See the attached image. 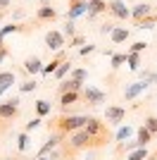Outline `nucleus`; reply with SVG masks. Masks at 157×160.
Listing matches in <instances>:
<instances>
[{
    "label": "nucleus",
    "mask_w": 157,
    "mask_h": 160,
    "mask_svg": "<svg viewBox=\"0 0 157 160\" xmlns=\"http://www.w3.org/2000/svg\"><path fill=\"white\" fill-rule=\"evenodd\" d=\"M150 86V81H145V79H140V81H133V84H129L126 86V91H124V98L126 100H133V98H138V96L143 93L145 88Z\"/></svg>",
    "instance_id": "7"
},
{
    "label": "nucleus",
    "mask_w": 157,
    "mask_h": 160,
    "mask_svg": "<svg viewBox=\"0 0 157 160\" xmlns=\"http://www.w3.org/2000/svg\"><path fill=\"white\" fill-rule=\"evenodd\" d=\"M69 72H72V62H69V60H64L62 65L57 67V69H55V79H57V81L67 79V74H69Z\"/></svg>",
    "instance_id": "23"
},
{
    "label": "nucleus",
    "mask_w": 157,
    "mask_h": 160,
    "mask_svg": "<svg viewBox=\"0 0 157 160\" xmlns=\"http://www.w3.org/2000/svg\"><path fill=\"white\" fill-rule=\"evenodd\" d=\"M91 53H95V46H93V43H86V46L81 48V55L86 58V55H91Z\"/></svg>",
    "instance_id": "37"
},
{
    "label": "nucleus",
    "mask_w": 157,
    "mask_h": 160,
    "mask_svg": "<svg viewBox=\"0 0 157 160\" xmlns=\"http://www.w3.org/2000/svg\"><path fill=\"white\" fill-rule=\"evenodd\" d=\"M148 14H152V5L150 2H138V5H133V10H131L129 17H133L136 22H140L143 17H148Z\"/></svg>",
    "instance_id": "12"
},
{
    "label": "nucleus",
    "mask_w": 157,
    "mask_h": 160,
    "mask_svg": "<svg viewBox=\"0 0 157 160\" xmlns=\"http://www.w3.org/2000/svg\"><path fill=\"white\" fill-rule=\"evenodd\" d=\"M150 139H152V134L148 132L145 127H140V129H138V134H136V146H138V148L148 146V143H150Z\"/></svg>",
    "instance_id": "20"
},
{
    "label": "nucleus",
    "mask_w": 157,
    "mask_h": 160,
    "mask_svg": "<svg viewBox=\"0 0 157 160\" xmlns=\"http://www.w3.org/2000/svg\"><path fill=\"white\" fill-rule=\"evenodd\" d=\"M107 12H112L117 19H126L131 14V7H126L124 0H110V2H107Z\"/></svg>",
    "instance_id": "6"
},
{
    "label": "nucleus",
    "mask_w": 157,
    "mask_h": 160,
    "mask_svg": "<svg viewBox=\"0 0 157 160\" xmlns=\"http://www.w3.org/2000/svg\"><path fill=\"white\" fill-rule=\"evenodd\" d=\"M152 136H157V117H145V124H143Z\"/></svg>",
    "instance_id": "31"
},
{
    "label": "nucleus",
    "mask_w": 157,
    "mask_h": 160,
    "mask_svg": "<svg viewBox=\"0 0 157 160\" xmlns=\"http://www.w3.org/2000/svg\"><path fill=\"white\" fill-rule=\"evenodd\" d=\"M145 48H148V43H145V41H136V43L131 46V50H129V53H143Z\"/></svg>",
    "instance_id": "34"
},
{
    "label": "nucleus",
    "mask_w": 157,
    "mask_h": 160,
    "mask_svg": "<svg viewBox=\"0 0 157 160\" xmlns=\"http://www.w3.org/2000/svg\"><path fill=\"white\" fill-rule=\"evenodd\" d=\"M24 14H26V10H24V7H17V10L12 12V19H21Z\"/></svg>",
    "instance_id": "38"
},
{
    "label": "nucleus",
    "mask_w": 157,
    "mask_h": 160,
    "mask_svg": "<svg viewBox=\"0 0 157 160\" xmlns=\"http://www.w3.org/2000/svg\"><path fill=\"white\" fill-rule=\"evenodd\" d=\"M69 2H78V0H69Z\"/></svg>",
    "instance_id": "45"
},
{
    "label": "nucleus",
    "mask_w": 157,
    "mask_h": 160,
    "mask_svg": "<svg viewBox=\"0 0 157 160\" xmlns=\"http://www.w3.org/2000/svg\"><path fill=\"white\" fill-rule=\"evenodd\" d=\"M17 148H19V151H21V153H24V151H26V148H29V134H19V139H17Z\"/></svg>",
    "instance_id": "32"
},
{
    "label": "nucleus",
    "mask_w": 157,
    "mask_h": 160,
    "mask_svg": "<svg viewBox=\"0 0 157 160\" xmlns=\"http://www.w3.org/2000/svg\"><path fill=\"white\" fill-rule=\"evenodd\" d=\"M124 62H126V55H112V69H119Z\"/></svg>",
    "instance_id": "33"
},
{
    "label": "nucleus",
    "mask_w": 157,
    "mask_h": 160,
    "mask_svg": "<svg viewBox=\"0 0 157 160\" xmlns=\"http://www.w3.org/2000/svg\"><path fill=\"white\" fill-rule=\"evenodd\" d=\"M0 48H5V43H2V38H0Z\"/></svg>",
    "instance_id": "44"
},
{
    "label": "nucleus",
    "mask_w": 157,
    "mask_h": 160,
    "mask_svg": "<svg viewBox=\"0 0 157 160\" xmlns=\"http://www.w3.org/2000/svg\"><path fill=\"white\" fill-rule=\"evenodd\" d=\"M5 160H12V158H5Z\"/></svg>",
    "instance_id": "46"
},
{
    "label": "nucleus",
    "mask_w": 157,
    "mask_h": 160,
    "mask_svg": "<svg viewBox=\"0 0 157 160\" xmlns=\"http://www.w3.org/2000/svg\"><path fill=\"white\" fill-rule=\"evenodd\" d=\"M78 100V91H64V93H59V105H62V110H69V105H74Z\"/></svg>",
    "instance_id": "18"
},
{
    "label": "nucleus",
    "mask_w": 157,
    "mask_h": 160,
    "mask_svg": "<svg viewBox=\"0 0 157 160\" xmlns=\"http://www.w3.org/2000/svg\"><path fill=\"white\" fill-rule=\"evenodd\" d=\"M19 115V105H12L10 100L0 103V122H12Z\"/></svg>",
    "instance_id": "9"
},
{
    "label": "nucleus",
    "mask_w": 157,
    "mask_h": 160,
    "mask_svg": "<svg viewBox=\"0 0 157 160\" xmlns=\"http://www.w3.org/2000/svg\"><path fill=\"white\" fill-rule=\"evenodd\" d=\"M83 129H86V134L93 139V148L107 143V139H110V134H107V124L100 122L98 117H88V122H86Z\"/></svg>",
    "instance_id": "2"
},
{
    "label": "nucleus",
    "mask_w": 157,
    "mask_h": 160,
    "mask_svg": "<svg viewBox=\"0 0 157 160\" xmlns=\"http://www.w3.org/2000/svg\"><path fill=\"white\" fill-rule=\"evenodd\" d=\"M64 33L72 38V36H76V24H74L72 19H67V27H64Z\"/></svg>",
    "instance_id": "35"
},
{
    "label": "nucleus",
    "mask_w": 157,
    "mask_h": 160,
    "mask_svg": "<svg viewBox=\"0 0 157 160\" xmlns=\"http://www.w3.org/2000/svg\"><path fill=\"white\" fill-rule=\"evenodd\" d=\"M62 139H64V134H59V132H57V134H52V136H48V141L40 146V151H38V158H40V155L52 153V151H55V148L62 143Z\"/></svg>",
    "instance_id": "10"
},
{
    "label": "nucleus",
    "mask_w": 157,
    "mask_h": 160,
    "mask_svg": "<svg viewBox=\"0 0 157 160\" xmlns=\"http://www.w3.org/2000/svg\"><path fill=\"white\" fill-rule=\"evenodd\" d=\"M40 69H43V62H40V58L31 55V58H26V60H24V72H29V74H38Z\"/></svg>",
    "instance_id": "17"
},
{
    "label": "nucleus",
    "mask_w": 157,
    "mask_h": 160,
    "mask_svg": "<svg viewBox=\"0 0 157 160\" xmlns=\"http://www.w3.org/2000/svg\"><path fill=\"white\" fill-rule=\"evenodd\" d=\"M105 98H107V96H105L100 88H95V86H86V88H83V100H86V105H100V103H105Z\"/></svg>",
    "instance_id": "5"
},
{
    "label": "nucleus",
    "mask_w": 157,
    "mask_h": 160,
    "mask_svg": "<svg viewBox=\"0 0 157 160\" xmlns=\"http://www.w3.org/2000/svg\"><path fill=\"white\" fill-rule=\"evenodd\" d=\"M7 100H10L12 105H19V103H21V98H19V96H10V98H7Z\"/></svg>",
    "instance_id": "41"
},
{
    "label": "nucleus",
    "mask_w": 157,
    "mask_h": 160,
    "mask_svg": "<svg viewBox=\"0 0 157 160\" xmlns=\"http://www.w3.org/2000/svg\"><path fill=\"white\" fill-rule=\"evenodd\" d=\"M131 134H133V129H131L129 124H126V127H121V129H119V132H117V136H114V141H117V143H124V141L129 139Z\"/></svg>",
    "instance_id": "27"
},
{
    "label": "nucleus",
    "mask_w": 157,
    "mask_h": 160,
    "mask_svg": "<svg viewBox=\"0 0 157 160\" xmlns=\"http://www.w3.org/2000/svg\"><path fill=\"white\" fill-rule=\"evenodd\" d=\"M69 79L86 84V79H88V69H81V67H76V69H72V72H69Z\"/></svg>",
    "instance_id": "25"
},
{
    "label": "nucleus",
    "mask_w": 157,
    "mask_h": 160,
    "mask_svg": "<svg viewBox=\"0 0 157 160\" xmlns=\"http://www.w3.org/2000/svg\"><path fill=\"white\" fill-rule=\"evenodd\" d=\"M38 127H40V117H36V120H31V122H26V134L33 132V129H38Z\"/></svg>",
    "instance_id": "36"
},
{
    "label": "nucleus",
    "mask_w": 157,
    "mask_h": 160,
    "mask_svg": "<svg viewBox=\"0 0 157 160\" xmlns=\"http://www.w3.org/2000/svg\"><path fill=\"white\" fill-rule=\"evenodd\" d=\"M105 120L112 122V124H121V122L126 120V110L119 105H110L107 110H105Z\"/></svg>",
    "instance_id": "8"
},
{
    "label": "nucleus",
    "mask_w": 157,
    "mask_h": 160,
    "mask_svg": "<svg viewBox=\"0 0 157 160\" xmlns=\"http://www.w3.org/2000/svg\"><path fill=\"white\" fill-rule=\"evenodd\" d=\"M7 55H10V53H7V48H0V62H2V60H5V58H7Z\"/></svg>",
    "instance_id": "42"
},
{
    "label": "nucleus",
    "mask_w": 157,
    "mask_h": 160,
    "mask_svg": "<svg viewBox=\"0 0 157 160\" xmlns=\"http://www.w3.org/2000/svg\"><path fill=\"white\" fill-rule=\"evenodd\" d=\"M0 96H2V91H0Z\"/></svg>",
    "instance_id": "47"
},
{
    "label": "nucleus",
    "mask_w": 157,
    "mask_h": 160,
    "mask_svg": "<svg viewBox=\"0 0 157 160\" xmlns=\"http://www.w3.org/2000/svg\"><path fill=\"white\" fill-rule=\"evenodd\" d=\"M67 60V55L62 53V50H59L57 55H55V60H50L48 62V65H43V69H40V74H45V77H50V74H55V69H57L59 65H62V62Z\"/></svg>",
    "instance_id": "13"
},
{
    "label": "nucleus",
    "mask_w": 157,
    "mask_h": 160,
    "mask_svg": "<svg viewBox=\"0 0 157 160\" xmlns=\"http://www.w3.org/2000/svg\"><path fill=\"white\" fill-rule=\"evenodd\" d=\"M81 81H74V79H62L59 81V86H57V91L59 93H64V91H81Z\"/></svg>",
    "instance_id": "19"
},
{
    "label": "nucleus",
    "mask_w": 157,
    "mask_h": 160,
    "mask_svg": "<svg viewBox=\"0 0 157 160\" xmlns=\"http://www.w3.org/2000/svg\"><path fill=\"white\" fill-rule=\"evenodd\" d=\"M12 84H14V72H0V91H2V93H5Z\"/></svg>",
    "instance_id": "22"
},
{
    "label": "nucleus",
    "mask_w": 157,
    "mask_h": 160,
    "mask_svg": "<svg viewBox=\"0 0 157 160\" xmlns=\"http://www.w3.org/2000/svg\"><path fill=\"white\" fill-rule=\"evenodd\" d=\"M36 88H38V84L31 79V81H24V84H19V93H33Z\"/></svg>",
    "instance_id": "30"
},
{
    "label": "nucleus",
    "mask_w": 157,
    "mask_h": 160,
    "mask_svg": "<svg viewBox=\"0 0 157 160\" xmlns=\"http://www.w3.org/2000/svg\"><path fill=\"white\" fill-rule=\"evenodd\" d=\"M36 160H50V158H48V155H40V158H36Z\"/></svg>",
    "instance_id": "43"
},
{
    "label": "nucleus",
    "mask_w": 157,
    "mask_h": 160,
    "mask_svg": "<svg viewBox=\"0 0 157 160\" xmlns=\"http://www.w3.org/2000/svg\"><path fill=\"white\" fill-rule=\"evenodd\" d=\"M112 29H114V24H110V22H107V24H102V27H100V33H112Z\"/></svg>",
    "instance_id": "39"
},
{
    "label": "nucleus",
    "mask_w": 157,
    "mask_h": 160,
    "mask_svg": "<svg viewBox=\"0 0 157 160\" xmlns=\"http://www.w3.org/2000/svg\"><path fill=\"white\" fill-rule=\"evenodd\" d=\"M126 62H129V69L138 72L140 69V53H126Z\"/></svg>",
    "instance_id": "24"
},
{
    "label": "nucleus",
    "mask_w": 157,
    "mask_h": 160,
    "mask_svg": "<svg viewBox=\"0 0 157 160\" xmlns=\"http://www.w3.org/2000/svg\"><path fill=\"white\" fill-rule=\"evenodd\" d=\"M50 103L48 100H36V112H38V117H45V115H50Z\"/></svg>",
    "instance_id": "26"
},
{
    "label": "nucleus",
    "mask_w": 157,
    "mask_h": 160,
    "mask_svg": "<svg viewBox=\"0 0 157 160\" xmlns=\"http://www.w3.org/2000/svg\"><path fill=\"white\" fill-rule=\"evenodd\" d=\"M45 46L50 48V50H55V53H59L62 48L67 46V41H64V33H59V31H48L45 33Z\"/></svg>",
    "instance_id": "4"
},
{
    "label": "nucleus",
    "mask_w": 157,
    "mask_h": 160,
    "mask_svg": "<svg viewBox=\"0 0 157 160\" xmlns=\"http://www.w3.org/2000/svg\"><path fill=\"white\" fill-rule=\"evenodd\" d=\"M129 36H131V31H129L126 27H114V29H112V33H110V38H112V43H114V46H119V43L129 41Z\"/></svg>",
    "instance_id": "16"
},
{
    "label": "nucleus",
    "mask_w": 157,
    "mask_h": 160,
    "mask_svg": "<svg viewBox=\"0 0 157 160\" xmlns=\"http://www.w3.org/2000/svg\"><path fill=\"white\" fill-rule=\"evenodd\" d=\"M86 7H88V2L86 0H78V2H72V7L67 10V19H76V17H81V14H86Z\"/></svg>",
    "instance_id": "15"
},
{
    "label": "nucleus",
    "mask_w": 157,
    "mask_h": 160,
    "mask_svg": "<svg viewBox=\"0 0 157 160\" xmlns=\"http://www.w3.org/2000/svg\"><path fill=\"white\" fill-rule=\"evenodd\" d=\"M157 24V14H148V17H143L140 22H136V29H140V31H145V29H152Z\"/></svg>",
    "instance_id": "21"
},
{
    "label": "nucleus",
    "mask_w": 157,
    "mask_h": 160,
    "mask_svg": "<svg viewBox=\"0 0 157 160\" xmlns=\"http://www.w3.org/2000/svg\"><path fill=\"white\" fill-rule=\"evenodd\" d=\"M10 5H12V0H0V14L5 12V10H7Z\"/></svg>",
    "instance_id": "40"
},
{
    "label": "nucleus",
    "mask_w": 157,
    "mask_h": 160,
    "mask_svg": "<svg viewBox=\"0 0 157 160\" xmlns=\"http://www.w3.org/2000/svg\"><path fill=\"white\" fill-rule=\"evenodd\" d=\"M86 2H88V7H86V17H88V19L107 12V2H105V0H86Z\"/></svg>",
    "instance_id": "11"
},
{
    "label": "nucleus",
    "mask_w": 157,
    "mask_h": 160,
    "mask_svg": "<svg viewBox=\"0 0 157 160\" xmlns=\"http://www.w3.org/2000/svg\"><path fill=\"white\" fill-rule=\"evenodd\" d=\"M17 31H21V27H19V24H14V22H10L7 27L0 29V38H5L7 33H17Z\"/></svg>",
    "instance_id": "29"
},
{
    "label": "nucleus",
    "mask_w": 157,
    "mask_h": 160,
    "mask_svg": "<svg viewBox=\"0 0 157 160\" xmlns=\"http://www.w3.org/2000/svg\"><path fill=\"white\" fill-rule=\"evenodd\" d=\"M86 122H88V117L86 115H62L57 122H55V129H57L59 134H72V132H78V129L86 127Z\"/></svg>",
    "instance_id": "3"
},
{
    "label": "nucleus",
    "mask_w": 157,
    "mask_h": 160,
    "mask_svg": "<svg viewBox=\"0 0 157 160\" xmlns=\"http://www.w3.org/2000/svg\"><path fill=\"white\" fill-rule=\"evenodd\" d=\"M126 160H148V148L143 146V148H136V151H131Z\"/></svg>",
    "instance_id": "28"
},
{
    "label": "nucleus",
    "mask_w": 157,
    "mask_h": 160,
    "mask_svg": "<svg viewBox=\"0 0 157 160\" xmlns=\"http://www.w3.org/2000/svg\"><path fill=\"white\" fill-rule=\"evenodd\" d=\"M36 19H38V22H52V19H57V10L50 7V5H40L38 12H36Z\"/></svg>",
    "instance_id": "14"
},
{
    "label": "nucleus",
    "mask_w": 157,
    "mask_h": 160,
    "mask_svg": "<svg viewBox=\"0 0 157 160\" xmlns=\"http://www.w3.org/2000/svg\"><path fill=\"white\" fill-rule=\"evenodd\" d=\"M69 139L62 141L64 146H62V155H74L78 151H83V148H93V139L86 134V129H78V132H72L67 134Z\"/></svg>",
    "instance_id": "1"
}]
</instances>
